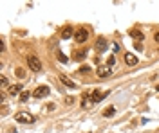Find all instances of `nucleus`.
<instances>
[{
  "label": "nucleus",
  "instance_id": "nucleus-10",
  "mask_svg": "<svg viewBox=\"0 0 159 133\" xmlns=\"http://www.w3.org/2000/svg\"><path fill=\"white\" fill-rule=\"evenodd\" d=\"M60 81L63 83L65 86H69V88H76V83L70 81L69 77H67V76H63V74H60Z\"/></svg>",
  "mask_w": 159,
  "mask_h": 133
},
{
  "label": "nucleus",
  "instance_id": "nucleus-6",
  "mask_svg": "<svg viewBox=\"0 0 159 133\" xmlns=\"http://www.w3.org/2000/svg\"><path fill=\"white\" fill-rule=\"evenodd\" d=\"M110 74H112V69H110L109 65H99L98 67V76L99 77H109Z\"/></svg>",
  "mask_w": 159,
  "mask_h": 133
},
{
  "label": "nucleus",
  "instance_id": "nucleus-15",
  "mask_svg": "<svg viewBox=\"0 0 159 133\" xmlns=\"http://www.w3.org/2000/svg\"><path fill=\"white\" fill-rule=\"evenodd\" d=\"M114 113H116V108H114V106H109V108L103 112V117H112Z\"/></svg>",
  "mask_w": 159,
  "mask_h": 133
},
{
  "label": "nucleus",
  "instance_id": "nucleus-7",
  "mask_svg": "<svg viewBox=\"0 0 159 133\" xmlns=\"http://www.w3.org/2000/svg\"><path fill=\"white\" fill-rule=\"evenodd\" d=\"M125 63H127L129 67H136V65H138V58H136L134 54L127 52V54H125Z\"/></svg>",
  "mask_w": 159,
  "mask_h": 133
},
{
  "label": "nucleus",
  "instance_id": "nucleus-1",
  "mask_svg": "<svg viewBox=\"0 0 159 133\" xmlns=\"http://www.w3.org/2000/svg\"><path fill=\"white\" fill-rule=\"evenodd\" d=\"M15 121L20 124H31V123H34V117L29 112H18L15 115Z\"/></svg>",
  "mask_w": 159,
  "mask_h": 133
},
{
  "label": "nucleus",
  "instance_id": "nucleus-17",
  "mask_svg": "<svg viewBox=\"0 0 159 133\" xmlns=\"http://www.w3.org/2000/svg\"><path fill=\"white\" fill-rule=\"evenodd\" d=\"M27 99H29V92H24L22 95H20V101H22V102H25Z\"/></svg>",
  "mask_w": 159,
  "mask_h": 133
},
{
  "label": "nucleus",
  "instance_id": "nucleus-5",
  "mask_svg": "<svg viewBox=\"0 0 159 133\" xmlns=\"http://www.w3.org/2000/svg\"><path fill=\"white\" fill-rule=\"evenodd\" d=\"M49 92H51L49 86H38V88L33 92V95H34V97H38V99H42V97H47Z\"/></svg>",
  "mask_w": 159,
  "mask_h": 133
},
{
  "label": "nucleus",
  "instance_id": "nucleus-11",
  "mask_svg": "<svg viewBox=\"0 0 159 133\" xmlns=\"http://www.w3.org/2000/svg\"><path fill=\"white\" fill-rule=\"evenodd\" d=\"M85 56H87V51H74L72 52V60H76V61H81V60H85Z\"/></svg>",
  "mask_w": 159,
  "mask_h": 133
},
{
  "label": "nucleus",
  "instance_id": "nucleus-21",
  "mask_svg": "<svg viewBox=\"0 0 159 133\" xmlns=\"http://www.w3.org/2000/svg\"><path fill=\"white\" fill-rule=\"evenodd\" d=\"M154 38H156V41L159 43V32H156V34H154Z\"/></svg>",
  "mask_w": 159,
  "mask_h": 133
},
{
  "label": "nucleus",
  "instance_id": "nucleus-4",
  "mask_svg": "<svg viewBox=\"0 0 159 133\" xmlns=\"http://www.w3.org/2000/svg\"><path fill=\"white\" fill-rule=\"evenodd\" d=\"M109 94L110 92H99V90H94V92L90 94V101L92 102H99V101H103Z\"/></svg>",
  "mask_w": 159,
  "mask_h": 133
},
{
  "label": "nucleus",
  "instance_id": "nucleus-12",
  "mask_svg": "<svg viewBox=\"0 0 159 133\" xmlns=\"http://www.w3.org/2000/svg\"><path fill=\"white\" fill-rule=\"evenodd\" d=\"M22 90H24V86H22V85H11L9 92H7V94H9V95H18Z\"/></svg>",
  "mask_w": 159,
  "mask_h": 133
},
{
  "label": "nucleus",
  "instance_id": "nucleus-2",
  "mask_svg": "<svg viewBox=\"0 0 159 133\" xmlns=\"http://www.w3.org/2000/svg\"><path fill=\"white\" fill-rule=\"evenodd\" d=\"M27 67H29L33 72H40L42 70V63H40V60L36 58V56H27Z\"/></svg>",
  "mask_w": 159,
  "mask_h": 133
},
{
  "label": "nucleus",
  "instance_id": "nucleus-9",
  "mask_svg": "<svg viewBox=\"0 0 159 133\" xmlns=\"http://www.w3.org/2000/svg\"><path fill=\"white\" fill-rule=\"evenodd\" d=\"M74 34H76V32L72 31V27H70V25H67V27H63V29H61V38H63V40H69L70 36H74Z\"/></svg>",
  "mask_w": 159,
  "mask_h": 133
},
{
  "label": "nucleus",
  "instance_id": "nucleus-18",
  "mask_svg": "<svg viewBox=\"0 0 159 133\" xmlns=\"http://www.w3.org/2000/svg\"><path fill=\"white\" fill-rule=\"evenodd\" d=\"M80 72H81V74H89L90 67H87V65H85V67H81V69H80Z\"/></svg>",
  "mask_w": 159,
  "mask_h": 133
},
{
  "label": "nucleus",
  "instance_id": "nucleus-13",
  "mask_svg": "<svg viewBox=\"0 0 159 133\" xmlns=\"http://www.w3.org/2000/svg\"><path fill=\"white\" fill-rule=\"evenodd\" d=\"M130 36H132V38H134L136 41H141L143 38H145V36H143V32H141V31H138V29H134V31L130 32Z\"/></svg>",
  "mask_w": 159,
  "mask_h": 133
},
{
  "label": "nucleus",
  "instance_id": "nucleus-14",
  "mask_svg": "<svg viewBox=\"0 0 159 133\" xmlns=\"http://www.w3.org/2000/svg\"><path fill=\"white\" fill-rule=\"evenodd\" d=\"M56 58H58L61 63H67V61H69V58H67V56H65L61 51H56Z\"/></svg>",
  "mask_w": 159,
  "mask_h": 133
},
{
  "label": "nucleus",
  "instance_id": "nucleus-8",
  "mask_svg": "<svg viewBox=\"0 0 159 133\" xmlns=\"http://www.w3.org/2000/svg\"><path fill=\"white\" fill-rule=\"evenodd\" d=\"M96 51H98L99 54L107 51V40H105V38H98V41H96Z\"/></svg>",
  "mask_w": 159,
  "mask_h": 133
},
{
  "label": "nucleus",
  "instance_id": "nucleus-19",
  "mask_svg": "<svg viewBox=\"0 0 159 133\" xmlns=\"http://www.w3.org/2000/svg\"><path fill=\"white\" fill-rule=\"evenodd\" d=\"M0 83H2V86H7V77L2 76V77H0Z\"/></svg>",
  "mask_w": 159,
  "mask_h": 133
},
{
  "label": "nucleus",
  "instance_id": "nucleus-3",
  "mask_svg": "<svg viewBox=\"0 0 159 133\" xmlns=\"http://www.w3.org/2000/svg\"><path fill=\"white\" fill-rule=\"evenodd\" d=\"M89 40V31L87 29H83V27H80L76 34H74V41L76 43H85V41Z\"/></svg>",
  "mask_w": 159,
  "mask_h": 133
},
{
  "label": "nucleus",
  "instance_id": "nucleus-20",
  "mask_svg": "<svg viewBox=\"0 0 159 133\" xmlns=\"http://www.w3.org/2000/svg\"><path fill=\"white\" fill-rule=\"evenodd\" d=\"M16 76H18V77H24V70H22V69H16Z\"/></svg>",
  "mask_w": 159,
  "mask_h": 133
},
{
  "label": "nucleus",
  "instance_id": "nucleus-16",
  "mask_svg": "<svg viewBox=\"0 0 159 133\" xmlns=\"http://www.w3.org/2000/svg\"><path fill=\"white\" fill-rule=\"evenodd\" d=\"M107 65H109L110 69H112V67H114V65H116V58H114V56H110L109 60H107Z\"/></svg>",
  "mask_w": 159,
  "mask_h": 133
}]
</instances>
